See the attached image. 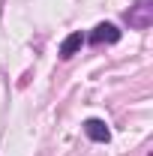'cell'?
<instances>
[{
  "instance_id": "obj_1",
  "label": "cell",
  "mask_w": 153,
  "mask_h": 156,
  "mask_svg": "<svg viewBox=\"0 0 153 156\" xmlns=\"http://www.w3.org/2000/svg\"><path fill=\"white\" fill-rule=\"evenodd\" d=\"M129 24L132 27H147L150 24V0H138L135 9L129 12Z\"/></svg>"
},
{
  "instance_id": "obj_2",
  "label": "cell",
  "mask_w": 153,
  "mask_h": 156,
  "mask_svg": "<svg viewBox=\"0 0 153 156\" xmlns=\"http://www.w3.org/2000/svg\"><path fill=\"white\" fill-rule=\"evenodd\" d=\"M117 39H120V30H117L114 24H99V27H96V33L90 36V42L99 45V42H117Z\"/></svg>"
},
{
  "instance_id": "obj_3",
  "label": "cell",
  "mask_w": 153,
  "mask_h": 156,
  "mask_svg": "<svg viewBox=\"0 0 153 156\" xmlns=\"http://www.w3.org/2000/svg\"><path fill=\"white\" fill-rule=\"evenodd\" d=\"M84 132L93 138V141H108V126L102 120H87L84 123Z\"/></svg>"
},
{
  "instance_id": "obj_4",
  "label": "cell",
  "mask_w": 153,
  "mask_h": 156,
  "mask_svg": "<svg viewBox=\"0 0 153 156\" xmlns=\"http://www.w3.org/2000/svg\"><path fill=\"white\" fill-rule=\"evenodd\" d=\"M81 42H84V36H81V33H72V36L60 45V57H72L78 48H81Z\"/></svg>"
}]
</instances>
